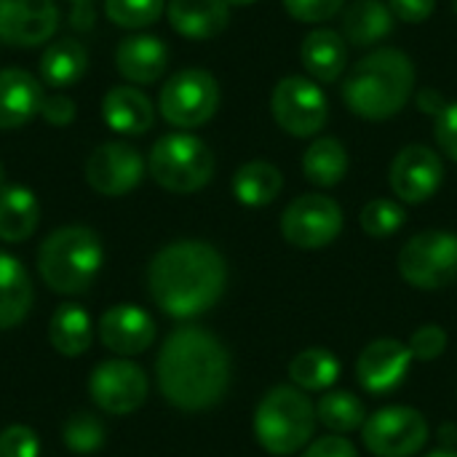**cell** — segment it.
Masks as SVG:
<instances>
[{
    "instance_id": "6da1fadb",
    "label": "cell",
    "mask_w": 457,
    "mask_h": 457,
    "mask_svg": "<svg viewBox=\"0 0 457 457\" xmlns=\"http://www.w3.org/2000/svg\"><path fill=\"white\" fill-rule=\"evenodd\" d=\"M163 399L182 412L214 407L230 383V359L225 345L201 327L174 329L155 361Z\"/></svg>"
},
{
    "instance_id": "7a4b0ae2",
    "label": "cell",
    "mask_w": 457,
    "mask_h": 457,
    "mask_svg": "<svg viewBox=\"0 0 457 457\" xmlns=\"http://www.w3.org/2000/svg\"><path fill=\"white\" fill-rule=\"evenodd\" d=\"M225 281V260L206 241H174L147 268L150 297L171 319H195L214 308Z\"/></svg>"
},
{
    "instance_id": "3957f363",
    "label": "cell",
    "mask_w": 457,
    "mask_h": 457,
    "mask_svg": "<svg viewBox=\"0 0 457 457\" xmlns=\"http://www.w3.org/2000/svg\"><path fill=\"white\" fill-rule=\"evenodd\" d=\"M415 91V64L399 48H378L359 59L343 83L345 107L364 120H388Z\"/></svg>"
},
{
    "instance_id": "277c9868",
    "label": "cell",
    "mask_w": 457,
    "mask_h": 457,
    "mask_svg": "<svg viewBox=\"0 0 457 457\" xmlns=\"http://www.w3.org/2000/svg\"><path fill=\"white\" fill-rule=\"evenodd\" d=\"M104 262L102 238L86 225H67L46 236L37 249V273L56 295H83Z\"/></svg>"
},
{
    "instance_id": "5b68a950",
    "label": "cell",
    "mask_w": 457,
    "mask_h": 457,
    "mask_svg": "<svg viewBox=\"0 0 457 457\" xmlns=\"http://www.w3.org/2000/svg\"><path fill=\"white\" fill-rule=\"evenodd\" d=\"M316 420V407L305 391L276 386L254 412V436L270 455H295L311 442Z\"/></svg>"
},
{
    "instance_id": "8992f818",
    "label": "cell",
    "mask_w": 457,
    "mask_h": 457,
    "mask_svg": "<svg viewBox=\"0 0 457 457\" xmlns=\"http://www.w3.org/2000/svg\"><path fill=\"white\" fill-rule=\"evenodd\" d=\"M147 171L169 193H198L214 177V153L193 134H166L153 145Z\"/></svg>"
},
{
    "instance_id": "52a82bcc",
    "label": "cell",
    "mask_w": 457,
    "mask_h": 457,
    "mask_svg": "<svg viewBox=\"0 0 457 457\" xmlns=\"http://www.w3.org/2000/svg\"><path fill=\"white\" fill-rule=\"evenodd\" d=\"M399 273L423 292L445 289L457 278V236L447 230H423L399 252Z\"/></svg>"
},
{
    "instance_id": "ba28073f",
    "label": "cell",
    "mask_w": 457,
    "mask_h": 457,
    "mask_svg": "<svg viewBox=\"0 0 457 457\" xmlns=\"http://www.w3.org/2000/svg\"><path fill=\"white\" fill-rule=\"evenodd\" d=\"M220 107V83L212 72L190 67L174 72L158 96L161 115L177 129H198L214 118Z\"/></svg>"
},
{
    "instance_id": "9c48e42d",
    "label": "cell",
    "mask_w": 457,
    "mask_h": 457,
    "mask_svg": "<svg viewBox=\"0 0 457 457\" xmlns=\"http://www.w3.org/2000/svg\"><path fill=\"white\" fill-rule=\"evenodd\" d=\"M270 110L276 123L292 134V137H316L327 120H329V102L327 94L321 91L319 83L303 78V75H289L276 83Z\"/></svg>"
},
{
    "instance_id": "30bf717a",
    "label": "cell",
    "mask_w": 457,
    "mask_h": 457,
    "mask_svg": "<svg viewBox=\"0 0 457 457\" xmlns=\"http://www.w3.org/2000/svg\"><path fill=\"white\" fill-rule=\"evenodd\" d=\"M361 439L375 457H412L428 442V423L412 407H386L367 418Z\"/></svg>"
},
{
    "instance_id": "8fae6325",
    "label": "cell",
    "mask_w": 457,
    "mask_h": 457,
    "mask_svg": "<svg viewBox=\"0 0 457 457\" xmlns=\"http://www.w3.org/2000/svg\"><path fill=\"white\" fill-rule=\"evenodd\" d=\"M343 230V212L337 201L321 193L295 198L281 214V236L297 249H324Z\"/></svg>"
},
{
    "instance_id": "7c38bea8",
    "label": "cell",
    "mask_w": 457,
    "mask_h": 457,
    "mask_svg": "<svg viewBox=\"0 0 457 457\" xmlns=\"http://www.w3.org/2000/svg\"><path fill=\"white\" fill-rule=\"evenodd\" d=\"M147 375L129 359H110L94 367L88 378V394L94 404L107 415H131L147 399Z\"/></svg>"
},
{
    "instance_id": "4fadbf2b",
    "label": "cell",
    "mask_w": 457,
    "mask_h": 457,
    "mask_svg": "<svg viewBox=\"0 0 457 457\" xmlns=\"http://www.w3.org/2000/svg\"><path fill=\"white\" fill-rule=\"evenodd\" d=\"M145 177V158L126 142H104L86 161V182L99 195H126Z\"/></svg>"
},
{
    "instance_id": "5bb4252c",
    "label": "cell",
    "mask_w": 457,
    "mask_h": 457,
    "mask_svg": "<svg viewBox=\"0 0 457 457\" xmlns=\"http://www.w3.org/2000/svg\"><path fill=\"white\" fill-rule=\"evenodd\" d=\"M445 179V166L436 150L426 145H407L396 153L391 163V190L404 204H426L439 193Z\"/></svg>"
},
{
    "instance_id": "9a60e30c",
    "label": "cell",
    "mask_w": 457,
    "mask_h": 457,
    "mask_svg": "<svg viewBox=\"0 0 457 457\" xmlns=\"http://www.w3.org/2000/svg\"><path fill=\"white\" fill-rule=\"evenodd\" d=\"M56 27L59 8L54 0H0V40L8 46H43Z\"/></svg>"
},
{
    "instance_id": "2e32d148",
    "label": "cell",
    "mask_w": 457,
    "mask_h": 457,
    "mask_svg": "<svg viewBox=\"0 0 457 457\" xmlns=\"http://www.w3.org/2000/svg\"><path fill=\"white\" fill-rule=\"evenodd\" d=\"M99 340L107 351L120 359L145 353L155 340V321L153 316L131 303L112 305L99 319Z\"/></svg>"
},
{
    "instance_id": "e0dca14e",
    "label": "cell",
    "mask_w": 457,
    "mask_h": 457,
    "mask_svg": "<svg viewBox=\"0 0 457 457\" xmlns=\"http://www.w3.org/2000/svg\"><path fill=\"white\" fill-rule=\"evenodd\" d=\"M412 364V353L404 343L383 337L370 343L359 361H356V378L361 383L364 391L375 394V396H386L391 391H396Z\"/></svg>"
},
{
    "instance_id": "ac0fdd59",
    "label": "cell",
    "mask_w": 457,
    "mask_h": 457,
    "mask_svg": "<svg viewBox=\"0 0 457 457\" xmlns=\"http://www.w3.org/2000/svg\"><path fill=\"white\" fill-rule=\"evenodd\" d=\"M43 86L40 80L19 67L0 70V129H21L27 126L43 107Z\"/></svg>"
},
{
    "instance_id": "d6986e66",
    "label": "cell",
    "mask_w": 457,
    "mask_h": 457,
    "mask_svg": "<svg viewBox=\"0 0 457 457\" xmlns=\"http://www.w3.org/2000/svg\"><path fill=\"white\" fill-rule=\"evenodd\" d=\"M102 118L104 123L123 137H139L153 129L155 110L147 94L134 86H115L102 99Z\"/></svg>"
},
{
    "instance_id": "ffe728a7",
    "label": "cell",
    "mask_w": 457,
    "mask_h": 457,
    "mask_svg": "<svg viewBox=\"0 0 457 457\" xmlns=\"http://www.w3.org/2000/svg\"><path fill=\"white\" fill-rule=\"evenodd\" d=\"M169 24L187 40H212L230 21L225 0H169Z\"/></svg>"
},
{
    "instance_id": "44dd1931",
    "label": "cell",
    "mask_w": 457,
    "mask_h": 457,
    "mask_svg": "<svg viewBox=\"0 0 457 457\" xmlns=\"http://www.w3.org/2000/svg\"><path fill=\"white\" fill-rule=\"evenodd\" d=\"M115 67L131 83H155L169 67V48L155 35H131L120 40Z\"/></svg>"
},
{
    "instance_id": "7402d4cb",
    "label": "cell",
    "mask_w": 457,
    "mask_h": 457,
    "mask_svg": "<svg viewBox=\"0 0 457 457\" xmlns=\"http://www.w3.org/2000/svg\"><path fill=\"white\" fill-rule=\"evenodd\" d=\"M300 62L319 83H335L348 67V43L335 29H313L300 46Z\"/></svg>"
},
{
    "instance_id": "603a6c76",
    "label": "cell",
    "mask_w": 457,
    "mask_h": 457,
    "mask_svg": "<svg viewBox=\"0 0 457 457\" xmlns=\"http://www.w3.org/2000/svg\"><path fill=\"white\" fill-rule=\"evenodd\" d=\"M32 297L35 292L27 268L0 249V332H8L27 319Z\"/></svg>"
},
{
    "instance_id": "cb8c5ba5",
    "label": "cell",
    "mask_w": 457,
    "mask_h": 457,
    "mask_svg": "<svg viewBox=\"0 0 457 457\" xmlns=\"http://www.w3.org/2000/svg\"><path fill=\"white\" fill-rule=\"evenodd\" d=\"M394 29V13L383 0H353L343 11V37L345 43L364 48L388 37Z\"/></svg>"
},
{
    "instance_id": "d4e9b609",
    "label": "cell",
    "mask_w": 457,
    "mask_h": 457,
    "mask_svg": "<svg viewBox=\"0 0 457 457\" xmlns=\"http://www.w3.org/2000/svg\"><path fill=\"white\" fill-rule=\"evenodd\" d=\"M40 222V204L24 185L0 187V241H27Z\"/></svg>"
},
{
    "instance_id": "484cf974",
    "label": "cell",
    "mask_w": 457,
    "mask_h": 457,
    "mask_svg": "<svg viewBox=\"0 0 457 457\" xmlns=\"http://www.w3.org/2000/svg\"><path fill=\"white\" fill-rule=\"evenodd\" d=\"M48 340H51L54 351L67 356V359L83 356L94 340L91 316L75 303L59 305L48 321Z\"/></svg>"
},
{
    "instance_id": "4316f807",
    "label": "cell",
    "mask_w": 457,
    "mask_h": 457,
    "mask_svg": "<svg viewBox=\"0 0 457 457\" xmlns=\"http://www.w3.org/2000/svg\"><path fill=\"white\" fill-rule=\"evenodd\" d=\"M86 67H88V54L83 43L75 37L54 40L40 56V78L54 88L75 86L86 75Z\"/></svg>"
},
{
    "instance_id": "83f0119b",
    "label": "cell",
    "mask_w": 457,
    "mask_h": 457,
    "mask_svg": "<svg viewBox=\"0 0 457 457\" xmlns=\"http://www.w3.org/2000/svg\"><path fill=\"white\" fill-rule=\"evenodd\" d=\"M284 187L281 171L268 161H249L233 177V195L244 206H268L278 198Z\"/></svg>"
},
{
    "instance_id": "f1b7e54d",
    "label": "cell",
    "mask_w": 457,
    "mask_h": 457,
    "mask_svg": "<svg viewBox=\"0 0 457 457\" xmlns=\"http://www.w3.org/2000/svg\"><path fill=\"white\" fill-rule=\"evenodd\" d=\"M303 174L316 187H335L348 174V150L335 137L316 139L303 155Z\"/></svg>"
},
{
    "instance_id": "f546056e",
    "label": "cell",
    "mask_w": 457,
    "mask_h": 457,
    "mask_svg": "<svg viewBox=\"0 0 457 457\" xmlns=\"http://www.w3.org/2000/svg\"><path fill=\"white\" fill-rule=\"evenodd\" d=\"M289 378L300 391H329L340 378V361L327 348H308L300 351L289 361Z\"/></svg>"
},
{
    "instance_id": "4dcf8cb0",
    "label": "cell",
    "mask_w": 457,
    "mask_h": 457,
    "mask_svg": "<svg viewBox=\"0 0 457 457\" xmlns=\"http://www.w3.org/2000/svg\"><path fill=\"white\" fill-rule=\"evenodd\" d=\"M316 418L321 426H327L335 434H351L356 428H364L367 423V410L359 396L348 391H329L321 396L316 407Z\"/></svg>"
},
{
    "instance_id": "1f68e13d",
    "label": "cell",
    "mask_w": 457,
    "mask_h": 457,
    "mask_svg": "<svg viewBox=\"0 0 457 457\" xmlns=\"http://www.w3.org/2000/svg\"><path fill=\"white\" fill-rule=\"evenodd\" d=\"M62 439L70 453L75 455H91L104 445V426L96 415L75 412L62 426Z\"/></svg>"
},
{
    "instance_id": "d6a6232c",
    "label": "cell",
    "mask_w": 457,
    "mask_h": 457,
    "mask_svg": "<svg viewBox=\"0 0 457 457\" xmlns=\"http://www.w3.org/2000/svg\"><path fill=\"white\" fill-rule=\"evenodd\" d=\"M166 8V0H104V13L123 29H142L155 24Z\"/></svg>"
},
{
    "instance_id": "836d02e7",
    "label": "cell",
    "mask_w": 457,
    "mask_h": 457,
    "mask_svg": "<svg viewBox=\"0 0 457 457\" xmlns=\"http://www.w3.org/2000/svg\"><path fill=\"white\" fill-rule=\"evenodd\" d=\"M361 228L367 236L372 238H388L396 230H402L407 214L402 209V204L391 201V198H375L361 209Z\"/></svg>"
},
{
    "instance_id": "e575fe53",
    "label": "cell",
    "mask_w": 457,
    "mask_h": 457,
    "mask_svg": "<svg viewBox=\"0 0 457 457\" xmlns=\"http://www.w3.org/2000/svg\"><path fill=\"white\" fill-rule=\"evenodd\" d=\"M407 348L415 361H434L447 351V332L436 324H426L410 337Z\"/></svg>"
},
{
    "instance_id": "d590c367",
    "label": "cell",
    "mask_w": 457,
    "mask_h": 457,
    "mask_svg": "<svg viewBox=\"0 0 457 457\" xmlns=\"http://www.w3.org/2000/svg\"><path fill=\"white\" fill-rule=\"evenodd\" d=\"M40 439L29 426H8L0 434V457H37Z\"/></svg>"
},
{
    "instance_id": "8d00e7d4",
    "label": "cell",
    "mask_w": 457,
    "mask_h": 457,
    "mask_svg": "<svg viewBox=\"0 0 457 457\" xmlns=\"http://www.w3.org/2000/svg\"><path fill=\"white\" fill-rule=\"evenodd\" d=\"M281 3L292 19L305 24H321L335 13H340L345 0H281Z\"/></svg>"
},
{
    "instance_id": "74e56055",
    "label": "cell",
    "mask_w": 457,
    "mask_h": 457,
    "mask_svg": "<svg viewBox=\"0 0 457 457\" xmlns=\"http://www.w3.org/2000/svg\"><path fill=\"white\" fill-rule=\"evenodd\" d=\"M434 137H436V145L442 147V153L457 163V102H447L445 110L436 115Z\"/></svg>"
},
{
    "instance_id": "f35d334b",
    "label": "cell",
    "mask_w": 457,
    "mask_h": 457,
    "mask_svg": "<svg viewBox=\"0 0 457 457\" xmlns=\"http://www.w3.org/2000/svg\"><path fill=\"white\" fill-rule=\"evenodd\" d=\"M388 8H391L394 19H399L404 24H420L434 13L436 0H388Z\"/></svg>"
},
{
    "instance_id": "ab89813d",
    "label": "cell",
    "mask_w": 457,
    "mask_h": 457,
    "mask_svg": "<svg viewBox=\"0 0 457 457\" xmlns=\"http://www.w3.org/2000/svg\"><path fill=\"white\" fill-rule=\"evenodd\" d=\"M40 115L56 126V129H64L75 120V104L70 96H46L43 99V107H40Z\"/></svg>"
},
{
    "instance_id": "60d3db41",
    "label": "cell",
    "mask_w": 457,
    "mask_h": 457,
    "mask_svg": "<svg viewBox=\"0 0 457 457\" xmlns=\"http://www.w3.org/2000/svg\"><path fill=\"white\" fill-rule=\"evenodd\" d=\"M303 457H359L356 447L345 439V436H324L319 442H313Z\"/></svg>"
},
{
    "instance_id": "b9f144b4",
    "label": "cell",
    "mask_w": 457,
    "mask_h": 457,
    "mask_svg": "<svg viewBox=\"0 0 457 457\" xmlns=\"http://www.w3.org/2000/svg\"><path fill=\"white\" fill-rule=\"evenodd\" d=\"M445 96L439 94V91H434V88H423L420 94H418V107L423 110V112H428V115H439L442 110H445Z\"/></svg>"
},
{
    "instance_id": "7bdbcfd3",
    "label": "cell",
    "mask_w": 457,
    "mask_h": 457,
    "mask_svg": "<svg viewBox=\"0 0 457 457\" xmlns=\"http://www.w3.org/2000/svg\"><path fill=\"white\" fill-rule=\"evenodd\" d=\"M70 24L75 29H88L94 24V11H91V3H72V19Z\"/></svg>"
},
{
    "instance_id": "ee69618b",
    "label": "cell",
    "mask_w": 457,
    "mask_h": 457,
    "mask_svg": "<svg viewBox=\"0 0 457 457\" xmlns=\"http://www.w3.org/2000/svg\"><path fill=\"white\" fill-rule=\"evenodd\" d=\"M426 457H457V450H434Z\"/></svg>"
},
{
    "instance_id": "f6af8a7d",
    "label": "cell",
    "mask_w": 457,
    "mask_h": 457,
    "mask_svg": "<svg viewBox=\"0 0 457 457\" xmlns=\"http://www.w3.org/2000/svg\"><path fill=\"white\" fill-rule=\"evenodd\" d=\"M228 5H252L254 0H225Z\"/></svg>"
},
{
    "instance_id": "bcb514c9",
    "label": "cell",
    "mask_w": 457,
    "mask_h": 457,
    "mask_svg": "<svg viewBox=\"0 0 457 457\" xmlns=\"http://www.w3.org/2000/svg\"><path fill=\"white\" fill-rule=\"evenodd\" d=\"M70 3H91V0H70Z\"/></svg>"
},
{
    "instance_id": "7dc6e473",
    "label": "cell",
    "mask_w": 457,
    "mask_h": 457,
    "mask_svg": "<svg viewBox=\"0 0 457 457\" xmlns=\"http://www.w3.org/2000/svg\"><path fill=\"white\" fill-rule=\"evenodd\" d=\"M0 185H3V166H0Z\"/></svg>"
}]
</instances>
